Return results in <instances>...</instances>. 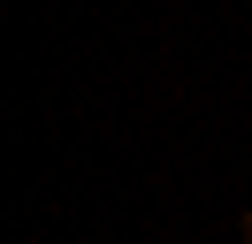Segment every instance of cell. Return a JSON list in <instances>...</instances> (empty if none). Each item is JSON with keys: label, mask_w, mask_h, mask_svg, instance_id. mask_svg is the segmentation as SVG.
Returning <instances> with one entry per match:
<instances>
[{"label": "cell", "mask_w": 252, "mask_h": 244, "mask_svg": "<svg viewBox=\"0 0 252 244\" xmlns=\"http://www.w3.org/2000/svg\"><path fill=\"white\" fill-rule=\"evenodd\" d=\"M245 244H252V214H245Z\"/></svg>", "instance_id": "1"}]
</instances>
